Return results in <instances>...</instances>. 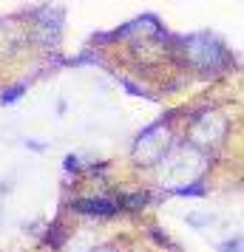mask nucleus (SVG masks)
Listing matches in <instances>:
<instances>
[{"label": "nucleus", "mask_w": 244, "mask_h": 252, "mask_svg": "<svg viewBox=\"0 0 244 252\" xmlns=\"http://www.w3.org/2000/svg\"><path fill=\"white\" fill-rule=\"evenodd\" d=\"M77 210H80V213H88V216H114L116 204L97 198V201H77Z\"/></svg>", "instance_id": "nucleus-1"}, {"label": "nucleus", "mask_w": 244, "mask_h": 252, "mask_svg": "<svg viewBox=\"0 0 244 252\" xmlns=\"http://www.w3.org/2000/svg\"><path fill=\"white\" fill-rule=\"evenodd\" d=\"M23 91H26L23 85H17V88H9V91L3 94V105H12L14 99H20V96H23Z\"/></svg>", "instance_id": "nucleus-2"}, {"label": "nucleus", "mask_w": 244, "mask_h": 252, "mask_svg": "<svg viewBox=\"0 0 244 252\" xmlns=\"http://www.w3.org/2000/svg\"><path fill=\"white\" fill-rule=\"evenodd\" d=\"M205 193V187L202 184H193V187H185V190H179V195H202Z\"/></svg>", "instance_id": "nucleus-3"}, {"label": "nucleus", "mask_w": 244, "mask_h": 252, "mask_svg": "<svg viewBox=\"0 0 244 252\" xmlns=\"http://www.w3.org/2000/svg\"><path fill=\"white\" fill-rule=\"evenodd\" d=\"M66 167H69V170H74V167H77V159H74V156H69V159H66Z\"/></svg>", "instance_id": "nucleus-4"}]
</instances>
